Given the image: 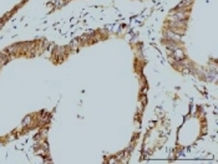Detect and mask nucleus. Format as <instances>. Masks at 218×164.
<instances>
[{
    "mask_svg": "<svg viewBox=\"0 0 218 164\" xmlns=\"http://www.w3.org/2000/svg\"><path fill=\"white\" fill-rule=\"evenodd\" d=\"M6 61H8V56H5V55L1 54V55H0V66H3Z\"/></svg>",
    "mask_w": 218,
    "mask_h": 164,
    "instance_id": "nucleus-1",
    "label": "nucleus"
}]
</instances>
